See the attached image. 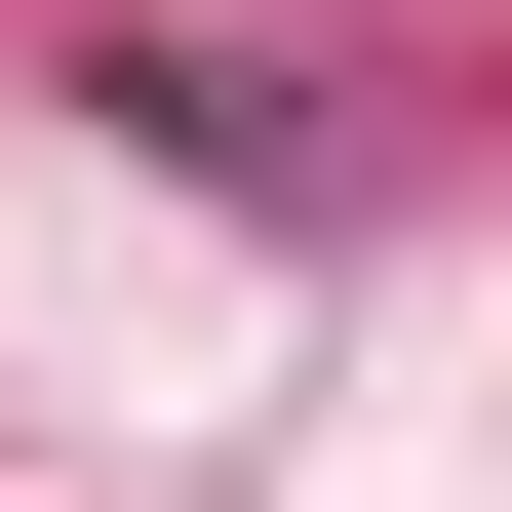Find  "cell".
<instances>
[]
</instances>
